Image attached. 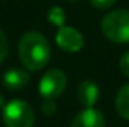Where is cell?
<instances>
[{
	"label": "cell",
	"mask_w": 129,
	"mask_h": 127,
	"mask_svg": "<svg viewBox=\"0 0 129 127\" xmlns=\"http://www.w3.org/2000/svg\"><path fill=\"white\" fill-rule=\"evenodd\" d=\"M50 43L42 33L29 32L21 36L18 42V57L27 70L36 72L44 69L50 61Z\"/></svg>",
	"instance_id": "1"
},
{
	"label": "cell",
	"mask_w": 129,
	"mask_h": 127,
	"mask_svg": "<svg viewBox=\"0 0 129 127\" xmlns=\"http://www.w3.org/2000/svg\"><path fill=\"white\" fill-rule=\"evenodd\" d=\"M101 29L104 36L116 43L129 42V11L117 9L107 14L102 20Z\"/></svg>",
	"instance_id": "2"
},
{
	"label": "cell",
	"mask_w": 129,
	"mask_h": 127,
	"mask_svg": "<svg viewBox=\"0 0 129 127\" xmlns=\"http://www.w3.org/2000/svg\"><path fill=\"white\" fill-rule=\"evenodd\" d=\"M3 121L6 127H33L35 112L27 102L15 99L3 106Z\"/></svg>",
	"instance_id": "3"
},
{
	"label": "cell",
	"mask_w": 129,
	"mask_h": 127,
	"mask_svg": "<svg viewBox=\"0 0 129 127\" xmlns=\"http://www.w3.org/2000/svg\"><path fill=\"white\" fill-rule=\"evenodd\" d=\"M64 87H66V75L63 73V70L53 69L42 76L39 82V93L44 99L54 100L64 91Z\"/></svg>",
	"instance_id": "4"
},
{
	"label": "cell",
	"mask_w": 129,
	"mask_h": 127,
	"mask_svg": "<svg viewBox=\"0 0 129 127\" xmlns=\"http://www.w3.org/2000/svg\"><path fill=\"white\" fill-rule=\"evenodd\" d=\"M56 43L59 45L60 49H63L66 52H77L83 48L84 39H83V34L77 29L63 26L59 29V32L56 34Z\"/></svg>",
	"instance_id": "5"
},
{
	"label": "cell",
	"mask_w": 129,
	"mask_h": 127,
	"mask_svg": "<svg viewBox=\"0 0 129 127\" xmlns=\"http://www.w3.org/2000/svg\"><path fill=\"white\" fill-rule=\"evenodd\" d=\"M71 127H105V118L101 111L86 108L72 120Z\"/></svg>",
	"instance_id": "6"
},
{
	"label": "cell",
	"mask_w": 129,
	"mask_h": 127,
	"mask_svg": "<svg viewBox=\"0 0 129 127\" xmlns=\"http://www.w3.org/2000/svg\"><path fill=\"white\" fill-rule=\"evenodd\" d=\"M77 96L86 108H93L99 99V88L93 81H83L77 88Z\"/></svg>",
	"instance_id": "7"
},
{
	"label": "cell",
	"mask_w": 129,
	"mask_h": 127,
	"mask_svg": "<svg viewBox=\"0 0 129 127\" xmlns=\"http://www.w3.org/2000/svg\"><path fill=\"white\" fill-rule=\"evenodd\" d=\"M30 81V76L23 69H9L3 75V84L9 90H20L26 87Z\"/></svg>",
	"instance_id": "8"
},
{
	"label": "cell",
	"mask_w": 129,
	"mask_h": 127,
	"mask_svg": "<svg viewBox=\"0 0 129 127\" xmlns=\"http://www.w3.org/2000/svg\"><path fill=\"white\" fill-rule=\"evenodd\" d=\"M116 109L120 117L129 120V84H125L116 96Z\"/></svg>",
	"instance_id": "9"
},
{
	"label": "cell",
	"mask_w": 129,
	"mask_h": 127,
	"mask_svg": "<svg viewBox=\"0 0 129 127\" xmlns=\"http://www.w3.org/2000/svg\"><path fill=\"white\" fill-rule=\"evenodd\" d=\"M48 20H50L51 24H54V26H57V27L60 29V27H63L64 26L66 15H64V12H63L62 8H59V6H53V8L50 9V12H48Z\"/></svg>",
	"instance_id": "10"
},
{
	"label": "cell",
	"mask_w": 129,
	"mask_h": 127,
	"mask_svg": "<svg viewBox=\"0 0 129 127\" xmlns=\"http://www.w3.org/2000/svg\"><path fill=\"white\" fill-rule=\"evenodd\" d=\"M6 55H8V39L5 33L0 30V63H3Z\"/></svg>",
	"instance_id": "11"
},
{
	"label": "cell",
	"mask_w": 129,
	"mask_h": 127,
	"mask_svg": "<svg viewBox=\"0 0 129 127\" xmlns=\"http://www.w3.org/2000/svg\"><path fill=\"white\" fill-rule=\"evenodd\" d=\"M120 70H122V73L125 76L129 78V51L125 52L122 55V58H120Z\"/></svg>",
	"instance_id": "12"
},
{
	"label": "cell",
	"mask_w": 129,
	"mask_h": 127,
	"mask_svg": "<svg viewBox=\"0 0 129 127\" xmlns=\"http://www.w3.org/2000/svg\"><path fill=\"white\" fill-rule=\"evenodd\" d=\"M90 3L98 9H108L116 3V0H90Z\"/></svg>",
	"instance_id": "13"
},
{
	"label": "cell",
	"mask_w": 129,
	"mask_h": 127,
	"mask_svg": "<svg viewBox=\"0 0 129 127\" xmlns=\"http://www.w3.org/2000/svg\"><path fill=\"white\" fill-rule=\"evenodd\" d=\"M44 112L48 114V115H53V114L56 112V105H54L53 100L45 99V103H44Z\"/></svg>",
	"instance_id": "14"
},
{
	"label": "cell",
	"mask_w": 129,
	"mask_h": 127,
	"mask_svg": "<svg viewBox=\"0 0 129 127\" xmlns=\"http://www.w3.org/2000/svg\"><path fill=\"white\" fill-rule=\"evenodd\" d=\"M3 106H5V100H3V96L0 94V109H2Z\"/></svg>",
	"instance_id": "15"
},
{
	"label": "cell",
	"mask_w": 129,
	"mask_h": 127,
	"mask_svg": "<svg viewBox=\"0 0 129 127\" xmlns=\"http://www.w3.org/2000/svg\"><path fill=\"white\" fill-rule=\"evenodd\" d=\"M71 2H75V0H71Z\"/></svg>",
	"instance_id": "16"
}]
</instances>
